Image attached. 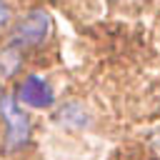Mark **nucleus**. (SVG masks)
Returning a JSON list of instances; mask_svg holds the SVG:
<instances>
[{
    "mask_svg": "<svg viewBox=\"0 0 160 160\" xmlns=\"http://www.w3.org/2000/svg\"><path fill=\"white\" fill-rule=\"evenodd\" d=\"M50 15L45 12V10H32V12H28L20 22H18V28H15V32H12V45L15 48H25V45H38V42H42L45 38H48V32H50Z\"/></svg>",
    "mask_w": 160,
    "mask_h": 160,
    "instance_id": "nucleus-2",
    "label": "nucleus"
},
{
    "mask_svg": "<svg viewBox=\"0 0 160 160\" xmlns=\"http://www.w3.org/2000/svg\"><path fill=\"white\" fill-rule=\"evenodd\" d=\"M18 68H20V50H18L15 45H10V48H5V50L0 52V72H2L5 78H10Z\"/></svg>",
    "mask_w": 160,
    "mask_h": 160,
    "instance_id": "nucleus-5",
    "label": "nucleus"
},
{
    "mask_svg": "<svg viewBox=\"0 0 160 160\" xmlns=\"http://www.w3.org/2000/svg\"><path fill=\"white\" fill-rule=\"evenodd\" d=\"M8 18H10V10H8L5 0H0V25H5V22H8Z\"/></svg>",
    "mask_w": 160,
    "mask_h": 160,
    "instance_id": "nucleus-6",
    "label": "nucleus"
},
{
    "mask_svg": "<svg viewBox=\"0 0 160 160\" xmlns=\"http://www.w3.org/2000/svg\"><path fill=\"white\" fill-rule=\"evenodd\" d=\"M55 120L65 128H72V130H80V128H88L90 125V115L85 112V108L78 102V100H68L60 105Z\"/></svg>",
    "mask_w": 160,
    "mask_h": 160,
    "instance_id": "nucleus-4",
    "label": "nucleus"
},
{
    "mask_svg": "<svg viewBox=\"0 0 160 160\" xmlns=\"http://www.w3.org/2000/svg\"><path fill=\"white\" fill-rule=\"evenodd\" d=\"M152 148H155V152L160 155V132H158V135L152 138Z\"/></svg>",
    "mask_w": 160,
    "mask_h": 160,
    "instance_id": "nucleus-7",
    "label": "nucleus"
},
{
    "mask_svg": "<svg viewBox=\"0 0 160 160\" xmlns=\"http://www.w3.org/2000/svg\"><path fill=\"white\" fill-rule=\"evenodd\" d=\"M0 118L5 120V148L20 150L30 140V120L12 95H0Z\"/></svg>",
    "mask_w": 160,
    "mask_h": 160,
    "instance_id": "nucleus-1",
    "label": "nucleus"
},
{
    "mask_svg": "<svg viewBox=\"0 0 160 160\" xmlns=\"http://www.w3.org/2000/svg\"><path fill=\"white\" fill-rule=\"evenodd\" d=\"M18 100L25 102V105H30V108L45 110V108H50V105L55 102V92H52V88H50L48 80L38 78V75H30V78H25V80L20 82V88H18Z\"/></svg>",
    "mask_w": 160,
    "mask_h": 160,
    "instance_id": "nucleus-3",
    "label": "nucleus"
}]
</instances>
